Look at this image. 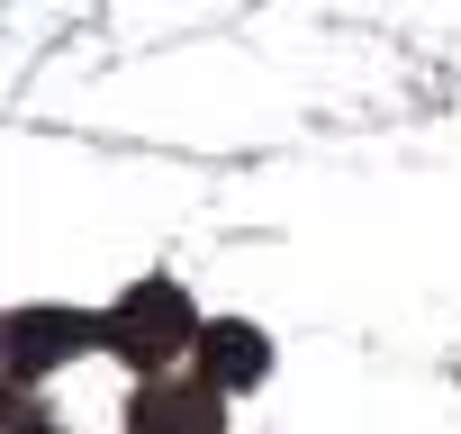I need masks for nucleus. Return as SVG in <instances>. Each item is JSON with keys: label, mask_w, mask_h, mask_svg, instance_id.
<instances>
[{"label": "nucleus", "mask_w": 461, "mask_h": 434, "mask_svg": "<svg viewBox=\"0 0 461 434\" xmlns=\"http://www.w3.org/2000/svg\"><path fill=\"white\" fill-rule=\"evenodd\" d=\"M217 398L226 389H208V380H145L136 407H127V425L136 434H226Z\"/></svg>", "instance_id": "obj_3"}, {"label": "nucleus", "mask_w": 461, "mask_h": 434, "mask_svg": "<svg viewBox=\"0 0 461 434\" xmlns=\"http://www.w3.org/2000/svg\"><path fill=\"white\" fill-rule=\"evenodd\" d=\"M208 326H199V308L181 299V281H136L118 308H109V353H127L136 371H163L172 353H190Z\"/></svg>", "instance_id": "obj_1"}, {"label": "nucleus", "mask_w": 461, "mask_h": 434, "mask_svg": "<svg viewBox=\"0 0 461 434\" xmlns=\"http://www.w3.org/2000/svg\"><path fill=\"white\" fill-rule=\"evenodd\" d=\"M272 371V344H263V326H245V317H217L208 335H199V380L208 389H254Z\"/></svg>", "instance_id": "obj_4"}, {"label": "nucleus", "mask_w": 461, "mask_h": 434, "mask_svg": "<svg viewBox=\"0 0 461 434\" xmlns=\"http://www.w3.org/2000/svg\"><path fill=\"white\" fill-rule=\"evenodd\" d=\"M82 344H109V317H73V308H19L10 317V380H37L46 362L82 353Z\"/></svg>", "instance_id": "obj_2"}, {"label": "nucleus", "mask_w": 461, "mask_h": 434, "mask_svg": "<svg viewBox=\"0 0 461 434\" xmlns=\"http://www.w3.org/2000/svg\"><path fill=\"white\" fill-rule=\"evenodd\" d=\"M10 434H55V425H46L37 407H19V425H10Z\"/></svg>", "instance_id": "obj_5"}]
</instances>
